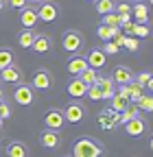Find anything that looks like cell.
I'll use <instances>...</instances> for the list:
<instances>
[{
	"label": "cell",
	"mask_w": 153,
	"mask_h": 157,
	"mask_svg": "<svg viewBox=\"0 0 153 157\" xmlns=\"http://www.w3.org/2000/svg\"><path fill=\"white\" fill-rule=\"evenodd\" d=\"M103 146L101 142L92 140V137H79L72 146V157H101Z\"/></svg>",
	"instance_id": "cell-1"
},
{
	"label": "cell",
	"mask_w": 153,
	"mask_h": 157,
	"mask_svg": "<svg viewBox=\"0 0 153 157\" xmlns=\"http://www.w3.org/2000/svg\"><path fill=\"white\" fill-rule=\"evenodd\" d=\"M83 44H85V42H83V35H81L79 31H66V33L61 35V46H64L66 52H72V55L81 52Z\"/></svg>",
	"instance_id": "cell-2"
},
{
	"label": "cell",
	"mask_w": 153,
	"mask_h": 157,
	"mask_svg": "<svg viewBox=\"0 0 153 157\" xmlns=\"http://www.w3.org/2000/svg\"><path fill=\"white\" fill-rule=\"evenodd\" d=\"M13 101H15L18 105H22V107L33 105V103H35V92H33V87L26 85V83H18V87L13 90Z\"/></svg>",
	"instance_id": "cell-3"
},
{
	"label": "cell",
	"mask_w": 153,
	"mask_h": 157,
	"mask_svg": "<svg viewBox=\"0 0 153 157\" xmlns=\"http://www.w3.org/2000/svg\"><path fill=\"white\" fill-rule=\"evenodd\" d=\"M55 85V78H53V74L48 72V70H37L35 74H33V81H31V87L33 90H40V92H48L50 87Z\"/></svg>",
	"instance_id": "cell-4"
},
{
	"label": "cell",
	"mask_w": 153,
	"mask_h": 157,
	"mask_svg": "<svg viewBox=\"0 0 153 157\" xmlns=\"http://www.w3.org/2000/svg\"><path fill=\"white\" fill-rule=\"evenodd\" d=\"M64 124H66V118H64V111H61V109L53 107V109L46 111V116H44V127H46V129L59 131V129H64Z\"/></svg>",
	"instance_id": "cell-5"
},
{
	"label": "cell",
	"mask_w": 153,
	"mask_h": 157,
	"mask_svg": "<svg viewBox=\"0 0 153 157\" xmlns=\"http://www.w3.org/2000/svg\"><path fill=\"white\" fill-rule=\"evenodd\" d=\"M123 127H125V133H127V135H131V137H140V135H144V133H147V120H144L142 116L131 118V120H129V122H125Z\"/></svg>",
	"instance_id": "cell-6"
},
{
	"label": "cell",
	"mask_w": 153,
	"mask_h": 157,
	"mask_svg": "<svg viewBox=\"0 0 153 157\" xmlns=\"http://www.w3.org/2000/svg\"><path fill=\"white\" fill-rule=\"evenodd\" d=\"M83 116H85V109H83L81 103H70L64 109V118H66V122H70V124H79L83 120Z\"/></svg>",
	"instance_id": "cell-7"
},
{
	"label": "cell",
	"mask_w": 153,
	"mask_h": 157,
	"mask_svg": "<svg viewBox=\"0 0 153 157\" xmlns=\"http://www.w3.org/2000/svg\"><path fill=\"white\" fill-rule=\"evenodd\" d=\"M57 15H59V7L55 2H42L37 9V20H42V22H55Z\"/></svg>",
	"instance_id": "cell-8"
},
{
	"label": "cell",
	"mask_w": 153,
	"mask_h": 157,
	"mask_svg": "<svg viewBox=\"0 0 153 157\" xmlns=\"http://www.w3.org/2000/svg\"><path fill=\"white\" fill-rule=\"evenodd\" d=\"M85 61H88V68L101 70V68H105V63H107V55H105L101 48H92V50L88 52V57H85Z\"/></svg>",
	"instance_id": "cell-9"
},
{
	"label": "cell",
	"mask_w": 153,
	"mask_h": 157,
	"mask_svg": "<svg viewBox=\"0 0 153 157\" xmlns=\"http://www.w3.org/2000/svg\"><path fill=\"white\" fill-rule=\"evenodd\" d=\"M99 124L105 129V131H112L118 127V113L114 109H103L101 116H99Z\"/></svg>",
	"instance_id": "cell-10"
},
{
	"label": "cell",
	"mask_w": 153,
	"mask_h": 157,
	"mask_svg": "<svg viewBox=\"0 0 153 157\" xmlns=\"http://www.w3.org/2000/svg\"><path fill=\"white\" fill-rule=\"evenodd\" d=\"M149 9H151V7H149L147 2H140V0H138V2L131 7V15H133V20H136L138 24H149V17H151Z\"/></svg>",
	"instance_id": "cell-11"
},
{
	"label": "cell",
	"mask_w": 153,
	"mask_h": 157,
	"mask_svg": "<svg viewBox=\"0 0 153 157\" xmlns=\"http://www.w3.org/2000/svg\"><path fill=\"white\" fill-rule=\"evenodd\" d=\"M0 78H2L5 83H22V70L15 63H11L5 70H0Z\"/></svg>",
	"instance_id": "cell-12"
},
{
	"label": "cell",
	"mask_w": 153,
	"mask_h": 157,
	"mask_svg": "<svg viewBox=\"0 0 153 157\" xmlns=\"http://www.w3.org/2000/svg\"><path fill=\"white\" fill-rule=\"evenodd\" d=\"M40 142H42V146L44 148H59V144H61V137H59V133L57 131H50V129H46V131H42V135H40Z\"/></svg>",
	"instance_id": "cell-13"
},
{
	"label": "cell",
	"mask_w": 153,
	"mask_h": 157,
	"mask_svg": "<svg viewBox=\"0 0 153 157\" xmlns=\"http://www.w3.org/2000/svg\"><path fill=\"white\" fill-rule=\"evenodd\" d=\"M96 83H99V87L103 92V98L105 101H112L114 94H116V83H114V78L112 76H99Z\"/></svg>",
	"instance_id": "cell-14"
},
{
	"label": "cell",
	"mask_w": 153,
	"mask_h": 157,
	"mask_svg": "<svg viewBox=\"0 0 153 157\" xmlns=\"http://www.w3.org/2000/svg\"><path fill=\"white\" fill-rule=\"evenodd\" d=\"M112 78H114V83H116V85H129L133 81V72L129 68H125V66H118L116 70H114Z\"/></svg>",
	"instance_id": "cell-15"
},
{
	"label": "cell",
	"mask_w": 153,
	"mask_h": 157,
	"mask_svg": "<svg viewBox=\"0 0 153 157\" xmlns=\"http://www.w3.org/2000/svg\"><path fill=\"white\" fill-rule=\"evenodd\" d=\"M40 20H37V11L35 9H31V7H24V9H20V24L24 26V29H33Z\"/></svg>",
	"instance_id": "cell-16"
},
{
	"label": "cell",
	"mask_w": 153,
	"mask_h": 157,
	"mask_svg": "<svg viewBox=\"0 0 153 157\" xmlns=\"http://www.w3.org/2000/svg\"><path fill=\"white\" fill-rule=\"evenodd\" d=\"M35 52H40V55H46L50 48H53V42H50V37L48 35H35V42L31 46Z\"/></svg>",
	"instance_id": "cell-17"
},
{
	"label": "cell",
	"mask_w": 153,
	"mask_h": 157,
	"mask_svg": "<svg viewBox=\"0 0 153 157\" xmlns=\"http://www.w3.org/2000/svg\"><path fill=\"white\" fill-rule=\"evenodd\" d=\"M85 92H88V85L81 81L79 76H76V78H70V83H68V94H70V96L81 98V96H85Z\"/></svg>",
	"instance_id": "cell-18"
},
{
	"label": "cell",
	"mask_w": 153,
	"mask_h": 157,
	"mask_svg": "<svg viewBox=\"0 0 153 157\" xmlns=\"http://www.w3.org/2000/svg\"><path fill=\"white\" fill-rule=\"evenodd\" d=\"M7 157H29V148L24 142H9L7 144Z\"/></svg>",
	"instance_id": "cell-19"
},
{
	"label": "cell",
	"mask_w": 153,
	"mask_h": 157,
	"mask_svg": "<svg viewBox=\"0 0 153 157\" xmlns=\"http://www.w3.org/2000/svg\"><path fill=\"white\" fill-rule=\"evenodd\" d=\"M85 68H88L85 57H72L70 61H68V72H70V74H74V76H79Z\"/></svg>",
	"instance_id": "cell-20"
},
{
	"label": "cell",
	"mask_w": 153,
	"mask_h": 157,
	"mask_svg": "<svg viewBox=\"0 0 153 157\" xmlns=\"http://www.w3.org/2000/svg\"><path fill=\"white\" fill-rule=\"evenodd\" d=\"M118 33H120V26H103L101 24L96 29V35H99V39H103V42H112Z\"/></svg>",
	"instance_id": "cell-21"
},
{
	"label": "cell",
	"mask_w": 153,
	"mask_h": 157,
	"mask_svg": "<svg viewBox=\"0 0 153 157\" xmlns=\"http://www.w3.org/2000/svg\"><path fill=\"white\" fill-rule=\"evenodd\" d=\"M142 111L138 109V105L133 103V105H127V109H123L120 111V116H118V124H125V122H129L131 118H138Z\"/></svg>",
	"instance_id": "cell-22"
},
{
	"label": "cell",
	"mask_w": 153,
	"mask_h": 157,
	"mask_svg": "<svg viewBox=\"0 0 153 157\" xmlns=\"http://www.w3.org/2000/svg\"><path fill=\"white\" fill-rule=\"evenodd\" d=\"M35 42V33L33 29H24L20 35H18V44H20V48H31Z\"/></svg>",
	"instance_id": "cell-23"
},
{
	"label": "cell",
	"mask_w": 153,
	"mask_h": 157,
	"mask_svg": "<svg viewBox=\"0 0 153 157\" xmlns=\"http://www.w3.org/2000/svg\"><path fill=\"white\" fill-rule=\"evenodd\" d=\"M94 9H96L101 15L112 13L114 9H116V0H94Z\"/></svg>",
	"instance_id": "cell-24"
},
{
	"label": "cell",
	"mask_w": 153,
	"mask_h": 157,
	"mask_svg": "<svg viewBox=\"0 0 153 157\" xmlns=\"http://www.w3.org/2000/svg\"><path fill=\"white\" fill-rule=\"evenodd\" d=\"M142 96H144V87H142L140 83H136V81H131V83H129V101L138 103Z\"/></svg>",
	"instance_id": "cell-25"
},
{
	"label": "cell",
	"mask_w": 153,
	"mask_h": 157,
	"mask_svg": "<svg viewBox=\"0 0 153 157\" xmlns=\"http://www.w3.org/2000/svg\"><path fill=\"white\" fill-rule=\"evenodd\" d=\"M129 33L133 35V37H149V26L147 24H138V22H131L129 24Z\"/></svg>",
	"instance_id": "cell-26"
},
{
	"label": "cell",
	"mask_w": 153,
	"mask_h": 157,
	"mask_svg": "<svg viewBox=\"0 0 153 157\" xmlns=\"http://www.w3.org/2000/svg\"><path fill=\"white\" fill-rule=\"evenodd\" d=\"M79 78H81L85 85H92V83H96V78H99V70H94V68H85V70L79 74Z\"/></svg>",
	"instance_id": "cell-27"
},
{
	"label": "cell",
	"mask_w": 153,
	"mask_h": 157,
	"mask_svg": "<svg viewBox=\"0 0 153 157\" xmlns=\"http://www.w3.org/2000/svg\"><path fill=\"white\" fill-rule=\"evenodd\" d=\"M13 63V50L9 48H0V70H5L7 66Z\"/></svg>",
	"instance_id": "cell-28"
},
{
	"label": "cell",
	"mask_w": 153,
	"mask_h": 157,
	"mask_svg": "<svg viewBox=\"0 0 153 157\" xmlns=\"http://www.w3.org/2000/svg\"><path fill=\"white\" fill-rule=\"evenodd\" d=\"M127 105H129L127 98H123V96H118V94H114V98H112V107H109V109H114L116 113H120L123 109H127Z\"/></svg>",
	"instance_id": "cell-29"
},
{
	"label": "cell",
	"mask_w": 153,
	"mask_h": 157,
	"mask_svg": "<svg viewBox=\"0 0 153 157\" xmlns=\"http://www.w3.org/2000/svg\"><path fill=\"white\" fill-rule=\"evenodd\" d=\"M136 105H138V109H140V111H144V113H151V109H153V98H151L149 94H144V96L140 98V101H138Z\"/></svg>",
	"instance_id": "cell-30"
},
{
	"label": "cell",
	"mask_w": 153,
	"mask_h": 157,
	"mask_svg": "<svg viewBox=\"0 0 153 157\" xmlns=\"http://www.w3.org/2000/svg\"><path fill=\"white\" fill-rule=\"evenodd\" d=\"M92 101H101L103 98V92H101V87H99V83H92V85H88V92H85Z\"/></svg>",
	"instance_id": "cell-31"
},
{
	"label": "cell",
	"mask_w": 153,
	"mask_h": 157,
	"mask_svg": "<svg viewBox=\"0 0 153 157\" xmlns=\"http://www.w3.org/2000/svg\"><path fill=\"white\" fill-rule=\"evenodd\" d=\"M101 24H103V26H118V13H116V11H112V13H105Z\"/></svg>",
	"instance_id": "cell-32"
},
{
	"label": "cell",
	"mask_w": 153,
	"mask_h": 157,
	"mask_svg": "<svg viewBox=\"0 0 153 157\" xmlns=\"http://www.w3.org/2000/svg\"><path fill=\"white\" fill-rule=\"evenodd\" d=\"M123 46H125L127 50H131V52H136V50L140 48V42H138V37H125Z\"/></svg>",
	"instance_id": "cell-33"
},
{
	"label": "cell",
	"mask_w": 153,
	"mask_h": 157,
	"mask_svg": "<svg viewBox=\"0 0 153 157\" xmlns=\"http://www.w3.org/2000/svg\"><path fill=\"white\" fill-rule=\"evenodd\" d=\"M136 78V83H140L142 87H151V72H142L138 76H133Z\"/></svg>",
	"instance_id": "cell-34"
},
{
	"label": "cell",
	"mask_w": 153,
	"mask_h": 157,
	"mask_svg": "<svg viewBox=\"0 0 153 157\" xmlns=\"http://www.w3.org/2000/svg\"><path fill=\"white\" fill-rule=\"evenodd\" d=\"M9 116H11V107L5 101H0V120H7Z\"/></svg>",
	"instance_id": "cell-35"
},
{
	"label": "cell",
	"mask_w": 153,
	"mask_h": 157,
	"mask_svg": "<svg viewBox=\"0 0 153 157\" xmlns=\"http://www.w3.org/2000/svg\"><path fill=\"white\" fill-rule=\"evenodd\" d=\"M101 50H103L105 55H116L120 48H118L116 44H114V42H105V48H101Z\"/></svg>",
	"instance_id": "cell-36"
},
{
	"label": "cell",
	"mask_w": 153,
	"mask_h": 157,
	"mask_svg": "<svg viewBox=\"0 0 153 157\" xmlns=\"http://www.w3.org/2000/svg\"><path fill=\"white\" fill-rule=\"evenodd\" d=\"M9 2V7H13V9H24L26 7V0H7Z\"/></svg>",
	"instance_id": "cell-37"
},
{
	"label": "cell",
	"mask_w": 153,
	"mask_h": 157,
	"mask_svg": "<svg viewBox=\"0 0 153 157\" xmlns=\"http://www.w3.org/2000/svg\"><path fill=\"white\" fill-rule=\"evenodd\" d=\"M116 13H131V7L127 5V2H120V5H116V9H114Z\"/></svg>",
	"instance_id": "cell-38"
},
{
	"label": "cell",
	"mask_w": 153,
	"mask_h": 157,
	"mask_svg": "<svg viewBox=\"0 0 153 157\" xmlns=\"http://www.w3.org/2000/svg\"><path fill=\"white\" fill-rule=\"evenodd\" d=\"M26 2H31V5H42V2H46V0H26Z\"/></svg>",
	"instance_id": "cell-39"
},
{
	"label": "cell",
	"mask_w": 153,
	"mask_h": 157,
	"mask_svg": "<svg viewBox=\"0 0 153 157\" xmlns=\"http://www.w3.org/2000/svg\"><path fill=\"white\" fill-rule=\"evenodd\" d=\"M5 5H7V0H0V11L5 9Z\"/></svg>",
	"instance_id": "cell-40"
},
{
	"label": "cell",
	"mask_w": 153,
	"mask_h": 157,
	"mask_svg": "<svg viewBox=\"0 0 153 157\" xmlns=\"http://www.w3.org/2000/svg\"><path fill=\"white\" fill-rule=\"evenodd\" d=\"M2 96H5V92H2V87H0V101H2Z\"/></svg>",
	"instance_id": "cell-41"
},
{
	"label": "cell",
	"mask_w": 153,
	"mask_h": 157,
	"mask_svg": "<svg viewBox=\"0 0 153 157\" xmlns=\"http://www.w3.org/2000/svg\"><path fill=\"white\" fill-rule=\"evenodd\" d=\"M2 122H5V120H0V127H2Z\"/></svg>",
	"instance_id": "cell-42"
},
{
	"label": "cell",
	"mask_w": 153,
	"mask_h": 157,
	"mask_svg": "<svg viewBox=\"0 0 153 157\" xmlns=\"http://www.w3.org/2000/svg\"><path fill=\"white\" fill-rule=\"evenodd\" d=\"M88 2H94V0H88Z\"/></svg>",
	"instance_id": "cell-43"
}]
</instances>
